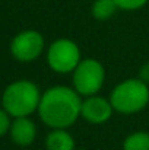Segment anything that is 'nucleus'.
Listing matches in <instances>:
<instances>
[{"mask_svg": "<svg viewBox=\"0 0 149 150\" xmlns=\"http://www.w3.org/2000/svg\"><path fill=\"white\" fill-rule=\"evenodd\" d=\"M81 95L67 86H53L47 89L38 105L41 121L56 128H69L81 117Z\"/></svg>", "mask_w": 149, "mask_h": 150, "instance_id": "nucleus-1", "label": "nucleus"}, {"mask_svg": "<svg viewBox=\"0 0 149 150\" xmlns=\"http://www.w3.org/2000/svg\"><path fill=\"white\" fill-rule=\"evenodd\" d=\"M41 100L40 89L35 83L29 80H18L10 83L1 96L4 111L15 117H29L34 111H38Z\"/></svg>", "mask_w": 149, "mask_h": 150, "instance_id": "nucleus-2", "label": "nucleus"}, {"mask_svg": "<svg viewBox=\"0 0 149 150\" xmlns=\"http://www.w3.org/2000/svg\"><path fill=\"white\" fill-rule=\"evenodd\" d=\"M110 102L114 111L120 114H135L142 111L149 102V88L140 79H129L118 83L111 95Z\"/></svg>", "mask_w": 149, "mask_h": 150, "instance_id": "nucleus-3", "label": "nucleus"}, {"mask_svg": "<svg viewBox=\"0 0 149 150\" xmlns=\"http://www.w3.org/2000/svg\"><path fill=\"white\" fill-rule=\"evenodd\" d=\"M105 70L98 60H81L73 70V89L82 96H92L98 93L104 86Z\"/></svg>", "mask_w": 149, "mask_h": 150, "instance_id": "nucleus-4", "label": "nucleus"}, {"mask_svg": "<svg viewBox=\"0 0 149 150\" xmlns=\"http://www.w3.org/2000/svg\"><path fill=\"white\" fill-rule=\"evenodd\" d=\"M47 63L56 73H70L81 63V50L72 40H56L48 47Z\"/></svg>", "mask_w": 149, "mask_h": 150, "instance_id": "nucleus-5", "label": "nucleus"}, {"mask_svg": "<svg viewBox=\"0 0 149 150\" xmlns=\"http://www.w3.org/2000/svg\"><path fill=\"white\" fill-rule=\"evenodd\" d=\"M44 50V38L37 31H24L18 34L12 44L10 52L19 61H32L41 55Z\"/></svg>", "mask_w": 149, "mask_h": 150, "instance_id": "nucleus-6", "label": "nucleus"}, {"mask_svg": "<svg viewBox=\"0 0 149 150\" xmlns=\"http://www.w3.org/2000/svg\"><path fill=\"white\" fill-rule=\"evenodd\" d=\"M113 105L105 98H101L97 95L88 96L85 100H82L81 115L91 124H102L110 120L113 115Z\"/></svg>", "mask_w": 149, "mask_h": 150, "instance_id": "nucleus-7", "label": "nucleus"}, {"mask_svg": "<svg viewBox=\"0 0 149 150\" xmlns=\"http://www.w3.org/2000/svg\"><path fill=\"white\" fill-rule=\"evenodd\" d=\"M37 136L35 124L28 117H19L10 124V137L19 146H29Z\"/></svg>", "mask_w": 149, "mask_h": 150, "instance_id": "nucleus-8", "label": "nucleus"}, {"mask_svg": "<svg viewBox=\"0 0 149 150\" xmlns=\"http://www.w3.org/2000/svg\"><path fill=\"white\" fill-rule=\"evenodd\" d=\"M47 150H75V140L66 128H56L46 139Z\"/></svg>", "mask_w": 149, "mask_h": 150, "instance_id": "nucleus-9", "label": "nucleus"}, {"mask_svg": "<svg viewBox=\"0 0 149 150\" xmlns=\"http://www.w3.org/2000/svg\"><path fill=\"white\" fill-rule=\"evenodd\" d=\"M123 150H149V133L136 131L129 134L123 142Z\"/></svg>", "mask_w": 149, "mask_h": 150, "instance_id": "nucleus-10", "label": "nucleus"}, {"mask_svg": "<svg viewBox=\"0 0 149 150\" xmlns=\"http://www.w3.org/2000/svg\"><path fill=\"white\" fill-rule=\"evenodd\" d=\"M118 7L114 0H95L92 6V16L98 21H107L114 15Z\"/></svg>", "mask_w": 149, "mask_h": 150, "instance_id": "nucleus-11", "label": "nucleus"}, {"mask_svg": "<svg viewBox=\"0 0 149 150\" xmlns=\"http://www.w3.org/2000/svg\"><path fill=\"white\" fill-rule=\"evenodd\" d=\"M118 9L123 10H136L146 4L148 0H114Z\"/></svg>", "mask_w": 149, "mask_h": 150, "instance_id": "nucleus-12", "label": "nucleus"}, {"mask_svg": "<svg viewBox=\"0 0 149 150\" xmlns=\"http://www.w3.org/2000/svg\"><path fill=\"white\" fill-rule=\"evenodd\" d=\"M10 130V121H9V114L4 109H0V137L4 136Z\"/></svg>", "mask_w": 149, "mask_h": 150, "instance_id": "nucleus-13", "label": "nucleus"}, {"mask_svg": "<svg viewBox=\"0 0 149 150\" xmlns=\"http://www.w3.org/2000/svg\"><path fill=\"white\" fill-rule=\"evenodd\" d=\"M139 79L142 82H145L146 85H149V61L142 66V69L139 71Z\"/></svg>", "mask_w": 149, "mask_h": 150, "instance_id": "nucleus-14", "label": "nucleus"}]
</instances>
